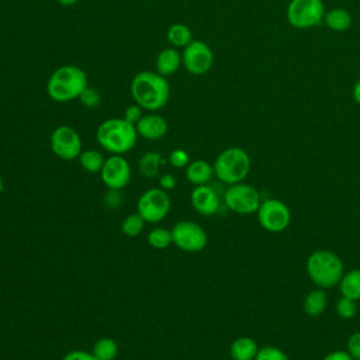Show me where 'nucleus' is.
Returning <instances> with one entry per match:
<instances>
[{"mask_svg":"<svg viewBox=\"0 0 360 360\" xmlns=\"http://www.w3.org/2000/svg\"><path fill=\"white\" fill-rule=\"evenodd\" d=\"M134 101L148 111L163 108L170 97V86L165 76L158 72L143 70L134 76L131 82Z\"/></svg>","mask_w":360,"mask_h":360,"instance_id":"obj_1","label":"nucleus"},{"mask_svg":"<svg viewBox=\"0 0 360 360\" xmlns=\"http://www.w3.org/2000/svg\"><path fill=\"white\" fill-rule=\"evenodd\" d=\"M96 139L108 153L125 155L135 146L138 132L135 125L129 124L124 118H108L98 125Z\"/></svg>","mask_w":360,"mask_h":360,"instance_id":"obj_2","label":"nucleus"},{"mask_svg":"<svg viewBox=\"0 0 360 360\" xmlns=\"http://www.w3.org/2000/svg\"><path fill=\"white\" fill-rule=\"evenodd\" d=\"M86 72L75 65H65L53 70L46 82V93L56 103H68L79 98L87 87Z\"/></svg>","mask_w":360,"mask_h":360,"instance_id":"obj_3","label":"nucleus"},{"mask_svg":"<svg viewBox=\"0 0 360 360\" xmlns=\"http://www.w3.org/2000/svg\"><path fill=\"white\" fill-rule=\"evenodd\" d=\"M307 274L318 288H332L345 274L343 262L332 250H315L307 259Z\"/></svg>","mask_w":360,"mask_h":360,"instance_id":"obj_4","label":"nucleus"},{"mask_svg":"<svg viewBox=\"0 0 360 360\" xmlns=\"http://www.w3.org/2000/svg\"><path fill=\"white\" fill-rule=\"evenodd\" d=\"M212 167L214 176L219 181L231 186L246 179L250 170V158L245 149L231 146L217 156Z\"/></svg>","mask_w":360,"mask_h":360,"instance_id":"obj_5","label":"nucleus"},{"mask_svg":"<svg viewBox=\"0 0 360 360\" xmlns=\"http://www.w3.org/2000/svg\"><path fill=\"white\" fill-rule=\"evenodd\" d=\"M325 4L322 0H290L285 11L287 22L297 30H308L323 22Z\"/></svg>","mask_w":360,"mask_h":360,"instance_id":"obj_6","label":"nucleus"},{"mask_svg":"<svg viewBox=\"0 0 360 360\" xmlns=\"http://www.w3.org/2000/svg\"><path fill=\"white\" fill-rule=\"evenodd\" d=\"M170 197L166 190L152 187L145 190L136 201V212L149 224H158L166 218L170 211Z\"/></svg>","mask_w":360,"mask_h":360,"instance_id":"obj_7","label":"nucleus"},{"mask_svg":"<svg viewBox=\"0 0 360 360\" xmlns=\"http://www.w3.org/2000/svg\"><path fill=\"white\" fill-rule=\"evenodd\" d=\"M224 200L231 211L242 215L257 212L262 202L257 188L243 181L231 184L225 190Z\"/></svg>","mask_w":360,"mask_h":360,"instance_id":"obj_8","label":"nucleus"},{"mask_svg":"<svg viewBox=\"0 0 360 360\" xmlns=\"http://www.w3.org/2000/svg\"><path fill=\"white\" fill-rule=\"evenodd\" d=\"M172 231V239L173 245L177 246L180 250L188 252V253H197L201 252L208 242V236L205 229L194 222V221H179L173 225Z\"/></svg>","mask_w":360,"mask_h":360,"instance_id":"obj_9","label":"nucleus"},{"mask_svg":"<svg viewBox=\"0 0 360 360\" xmlns=\"http://www.w3.org/2000/svg\"><path fill=\"white\" fill-rule=\"evenodd\" d=\"M256 214L260 226L271 233L283 232L291 222L290 208L277 198L262 201Z\"/></svg>","mask_w":360,"mask_h":360,"instance_id":"obj_10","label":"nucleus"},{"mask_svg":"<svg viewBox=\"0 0 360 360\" xmlns=\"http://www.w3.org/2000/svg\"><path fill=\"white\" fill-rule=\"evenodd\" d=\"M51 149L63 160L77 159L83 150L82 138L79 132L69 125H59L51 134Z\"/></svg>","mask_w":360,"mask_h":360,"instance_id":"obj_11","label":"nucleus"},{"mask_svg":"<svg viewBox=\"0 0 360 360\" xmlns=\"http://www.w3.org/2000/svg\"><path fill=\"white\" fill-rule=\"evenodd\" d=\"M214 63L212 49L204 41H191L184 46L181 53V65L191 75H205Z\"/></svg>","mask_w":360,"mask_h":360,"instance_id":"obj_12","label":"nucleus"},{"mask_svg":"<svg viewBox=\"0 0 360 360\" xmlns=\"http://www.w3.org/2000/svg\"><path fill=\"white\" fill-rule=\"evenodd\" d=\"M100 177L108 190H122L131 180V166L124 155H110L104 160Z\"/></svg>","mask_w":360,"mask_h":360,"instance_id":"obj_13","label":"nucleus"},{"mask_svg":"<svg viewBox=\"0 0 360 360\" xmlns=\"http://www.w3.org/2000/svg\"><path fill=\"white\" fill-rule=\"evenodd\" d=\"M190 201L193 208L204 217H211L219 210V195L211 186L207 184L195 186L191 190Z\"/></svg>","mask_w":360,"mask_h":360,"instance_id":"obj_14","label":"nucleus"},{"mask_svg":"<svg viewBox=\"0 0 360 360\" xmlns=\"http://www.w3.org/2000/svg\"><path fill=\"white\" fill-rule=\"evenodd\" d=\"M138 136L148 141H158L163 138L167 132V121L159 114H146L135 125Z\"/></svg>","mask_w":360,"mask_h":360,"instance_id":"obj_15","label":"nucleus"},{"mask_svg":"<svg viewBox=\"0 0 360 360\" xmlns=\"http://www.w3.org/2000/svg\"><path fill=\"white\" fill-rule=\"evenodd\" d=\"M155 65H156V72L159 75L165 77L170 76L179 70L181 65V55L179 53L177 49H174V46L165 48L158 53Z\"/></svg>","mask_w":360,"mask_h":360,"instance_id":"obj_16","label":"nucleus"},{"mask_svg":"<svg viewBox=\"0 0 360 360\" xmlns=\"http://www.w3.org/2000/svg\"><path fill=\"white\" fill-rule=\"evenodd\" d=\"M214 176V167L207 160L197 159L186 166V177L194 186L207 184Z\"/></svg>","mask_w":360,"mask_h":360,"instance_id":"obj_17","label":"nucleus"},{"mask_svg":"<svg viewBox=\"0 0 360 360\" xmlns=\"http://www.w3.org/2000/svg\"><path fill=\"white\" fill-rule=\"evenodd\" d=\"M259 352V346L255 339L249 336L236 338L229 347L232 360H255Z\"/></svg>","mask_w":360,"mask_h":360,"instance_id":"obj_18","label":"nucleus"},{"mask_svg":"<svg viewBox=\"0 0 360 360\" xmlns=\"http://www.w3.org/2000/svg\"><path fill=\"white\" fill-rule=\"evenodd\" d=\"M330 31L335 32H343L350 28L352 25V14L342 7H335L329 8L325 11L323 22Z\"/></svg>","mask_w":360,"mask_h":360,"instance_id":"obj_19","label":"nucleus"},{"mask_svg":"<svg viewBox=\"0 0 360 360\" xmlns=\"http://www.w3.org/2000/svg\"><path fill=\"white\" fill-rule=\"evenodd\" d=\"M328 305V297L323 288L311 290L304 298V312L308 316H319L325 312Z\"/></svg>","mask_w":360,"mask_h":360,"instance_id":"obj_20","label":"nucleus"},{"mask_svg":"<svg viewBox=\"0 0 360 360\" xmlns=\"http://www.w3.org/2000/svg\"><path fill=\"white\" fill-rule=\"evenodd\" d=\"M338 285L342 297H347L350 300L359 301L360 300V269H353L350 271H346L342 276Z\"/></svg>","mask_w":360,"mask_h":360,"instance_id":"obj_21","label":"nucleus"},{"mask_svg":"<svg viewBox=\"0 0 360 360\" xmlns=\"http://www.w3.org/2000/svg\"><path fill=\"white\" fill-rule=\"evenodd\" d=\"M162 155L159 152H146L138 160V170L146 179H153L159 176L162 166Z\"/></svg>","mask_w":360,"mask_h":360,"instance_id":"obj_22","label":"nucleus"},{"mask_svg":"<svg viewBox=\"0 0 360 360\" xmlns=\"http://www.w3.org/2000/svg\"><path fill=\"white\" fill-rule=\"evenodd\" d=\"M167 41L170 42V45L176 46V48H184L186 45H188L193 41V34L191 30L181 22H174L167 28Z\"/></svg>","mask_w":360,"mask_h":360,"instance_id":"obj_23","label":"nucleus"},{"mask_svg":"<svg viewBox=\"0 0 360 360\" xmlns=\"http://www.w3.org/2000/svg\"><path fill=\"white\" fill-rule=\"evenodd\" d=\"M77 159L82 169H84L89 173H100L105 160L103 153L97 149H84L82 150Z\"/></svg>","mask_w":360,"mask_h":360,"instance_id":"obj_24","label":"nucleus"},{"mask_svg":"<svg viewBox=\"0 0 360 360\" xmlns=\"http://www.w3.org/2000/svg\"><path fill=\"white\" fill-rule=\"evenodd\" d=\"M91 353L97 360H115L118 345L112 338H101L94 343Z\"/></svg>","mask_w":360,"mask_h":360,"instance_id":"obj_25","label":"nucleus"},{"mask_svg":"<svg viewBox=\"0 0 360 360\" xmlns=\"http://www.w3.org/2000/svg\"><path fill=\"white\" fill-rule=\"evenodd\" d=\"M146 240H148V245L152 246L153 249H166L173 243L172 231L162 226L153 228L152 231H149Z\"/></svg>","mask_w":360,"mask_h":360,"instance_id":"obj_26","label":"nucleus"},{"mask_svg":"<svg viewBox=\"0 0 360 360\" xmlns=\"http://www.w3.org/2000/svg\"><path fill=\"white\" fill-rule=\"evenodd\" d=\"M145 226V219L138 214V212H134V214H129L127 215L122 222H121V231L124 235L129 236V238H135L138 236L142 229Z\"/></svg>","mask_w":360,"mask_h":360,"instance_id":"obj_27","label":"nucleus"},{"mask_svg":"<svg viewBox=\"0 0 360 360\" xmlns=\"http://www.w3.org/2000/svg\"><path fill=\"white\" fill-rule=\"evenodd\" d=\"M357 301L354 300H350L347 297H340L338 301H336V305H335V309H336V314L343 318V319H350L353 318L356 314H357Z\"/></svg>","mask_w":360,"mask_h":360,"instance_id":"obj_28","label":"nucleus"},{"mask_svg":"<svg viewBox=\"0 0 360 360\" xmlns=\"http://www.w3.org/2000/svg\"><path fill=\"white\" fill-rule=\"evenodd\" d=\"M255 360H290V359L278 347L263 346V347H259V352H257Z\"/></svg>","mask_w":360,"mask_h":360,"instance_id":"obj_29","label":"nucleus"},{"mask_svg":"<svg viewBox=\"0 0 360 360\" xmlns=\"http://www.w3.org/2000/svg\"><path fill=\"white\" fill-rule=\"evenodd\" d=\"M79 100H80V103H82L84 107L93 108V107H97V105L100 104L101 96H100V93H98L96 89L87 86V87L80 93Z\"/></svg>","mask_w":360,"mask_h":360,"instance_id":"obj_30","label":"nucleus"},{"mask_svg":"<svg viewBox=\"0 0 360 360\" xmlns=\"http://www.w3.org/2000/svg\"><path fill=\"white\" fill-rule=\"evenodd\" d=\"M167 160L176 169H186V166L190 163V156L184 149L177 148L169 153Z\"/></svg>","mask_w":360,"mask_h":360,"instance_id":"obj_31","label":"nucleus"},{"mask_svg":"<svg viewBox=\"0 0 360 360\" xmlns=\"http://www.w3.org/2000/svg\"><path fill=\"white\" fill-rule=\"evenodd\" d=\"M346 352L354 359V360H360V330L353 332L349 339H347V345H346Z\"/></svg>","mask_w":360,"mask_h":360,"instance_id":"obj_32","label":"nucleus"},{"mask_svg":"<svg viewBox=\"0 0 360 360\" xmlns=\"http://www.w3.org/2000/svg\"><path fill=\"white\" fill-rule=\"evenodd\" d=\"M142 107L141 105H138L136 103L135 104H131V105H128L127 108H125V111H124V120L125 121H128L129 124H132V125H136V122L142 118Z\"/></svg>","mask_w":360,"mask_h":360,"instance_id":"obj_33","label":"nucleus"},{"mask_svg":"<svg viewBox=\"0 0 360 360\" xmlns=\"http://www.w3.org/2000/svg\"><path fill=\"white\" fill-rule=\"evenodd\" d=\"M62 360H97L91 352H84V350H70L68 352Z\"/></svg>","mask_w":360,"mask_h":360,"instance_id":"obj_34","label":"nucleus"},{"mask_svg":"<svg viewBox=\"0 0 360 360\" xmlns=\"http://www.w3.org/2000/svg\"><path fill=\"white\" fill-rule=\"evenodd\" d=\"M158 181H159V187H160V188H163V190H166V191L173 190V188L176 187V184H177L176 177H174L173 174H170V173L160 174V176H159V179H158Z\"/></svg>","mask_w":360,"mask_h":360,"instance_id":"obj_35","label":"nucleus"},{"mask_svg":"<svg viewBox=\"0 0 360 360\" xmlns=\"http://www.w3.org/2000/svg\"><path fill=\"white\" fill-rule=\"evenodd\" d=\"M322 360H354L346 350H335L328 353Z\"/></svg>","mask_w":360,"mask_h":360,"instance_id":"obj_36","label":"nucleus"},{"mask_svg":"<svg viewBox=\"0 0 360 360\" xmlns=\"http://www.w3.org/2000/svg\"><path fill=\"white\" fill-rule=\"evenodd\" d=\"M352 97L360 105V79H357V82L354 83V86L352 89Z\"/></svg>","mask_w":360,"mask_h":360,"instance_id":"obj_37","label":"nucleus"},{"mask_svg":"<svg viewBox=\"0 0 360 360\" xmlns=\"http://www.w3.org/2000/svg\"><path fill=\"white\" fill-rule=\"evenodd\" d=\"M79 0H58V3L60 4V6H73V4H76Z\"/></svg>","mask_w":360,"mask_h":360,"instance_id":"obj_38","label":"nucleus"},{"mask_svg":"<svg viewBox=\"0 0 360 360\" xmlns=\"http://www.w3.org/2000/svg\"><path fill=\"white\" fill-rule=\"evenodd\" d=\"M3 188H4V181H3V177H1V174H0V193L3 191Z\"/></svg>","mask_w":360,"mask_h":360,"instance_id":"obj_39","label":"nucleus"}]
</instances>
